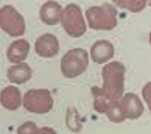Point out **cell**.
I'll return each mask as SVG.
<instances>
[{"label": "cell", "instance_id": "obj_16", "mask_svg": "<svg viewBox=\"0 0 151 134\" xmlns=\"http://www.w3.org/2000/svg\"><path fill=\"white\" fill-rule=\"evenodd\" d=\"M115 6L123 8V9H129L132 13H139V11L145 9L147 6V0H115Z\"/></svg>", "mask_w": 151, "mask_h": 134}, {"label": "cell", "instance_id": "obj_11", "mask_svg": "<svg viewBox=\"0 0 151 134\" xmlns=\"http://www.w3.org/2000/svg\"><path fill=\"white\" fill-rule=\"evenodd\" d=\"M61 14H63V6L55 2V0H50L45 2L41 6L39 11V16H41V20L47 25H56L61 22Z\"/></svg>", "mask_w": 151, "mask_h": 134}, {"label": "cell", "instance_id": "obj_15", "mask_svg": "<svg viewBox=\"0 0 151 134\" xmlns=\"http://www.w3.org/2000/svg\"><path fill=\"white\" fill-rule=\"evenodd\" d=\"M104 114L108 115V119L112 122V123H122V122L126 119L125 112H123V109H122V106H120L119 102L109 103V106H108V109H106Z\"/></svg>", "mask_w": 151, "mask_h": 134}, {"label": "cell", "instance_id": "obj_8", "mask_svg": "<svg viewBox=\"0 0 151 134\" xmlns=\"http://www.w3.org/2000/svg\"><path fill=\"white\" fill-rule=\"evenodd\" d=\"M119 103L122 106L123 112H125L126 119H131V120H136L139 117H142L143 114V103L140 102L136 94L132 92H128V94H123V97L119 100Z\"/></svg>", "mask_w": 151, "mask_h": 134}, {"label": "cell", "instance_id": "obj_9", "mask_svg": "<svg viewBox=\"0 0 151 134\" xmlns=\"http://www.w3.org/2000/svg\"><path fill=\"white\" fill-rule=\"evenodd\" d=\"M114 52H115V48L112 45V42L106 41V39H100V41H97L91 47V53L89 55H91L93 63L106 64V63H109V61L112 59Z\"/></svg>", "mask_w": 151, "mask_h": 134}, {"label": "cell", "instance_id": "obj_12", "mask_svg": "<svg viewBox=\"0 0 151 134\" xmlns=\"http://www.w3.org/2000/svg\"><path fill=\"white\" fill-rule=\"evenodd\" d=\"M0 104L8 111H16L22 106V94L16 86H6L0 92Z\"/></svg>", "mask_w": 151, "mask_h": 134}, {"label": "cell", "instance_id": "obj_5", "mask_svg": "<svg viewBox=\"0 0 151 134\" xmlns=\"http://www.w3.org/2000/svg\"><path fill=\"white\" fill-rule=\"evenodd\" d=\"M22 106L33 114H47L53 109V97L48 89H30L22 97Z\"/></svg>", "mask_w": 151, "mask_h": 134}, {"label": "cell", "instance_id": "obj_17", "mask_svg": "<svg viewBox=\"0 0 151 134\" xmlns=\"http://www.w3.org/2000/svg\"><path fill=\"white\" fill-rule=\"evenodd\" d=\"M37 133V126L35 122H25L17 128V134H36Z\"/></svg>", "mask_w": 151, "mask_h": 134}, {"label": "cell", "instance_id": "obj_7", "mask_svg": "<svg viewBox=\"0 0 151 134\" xmlns=\"http://www.w3.org/2000/svg\"><path fill=\"white\" fill-rule=\"evenodd\" d=\"M35 50L41 58H55L59 53V42L58 37L52 33L39 36L35 44Z\"/></svg>", "mask_w": 151, "mask_h": 134}, {"label": "cell", "instance_id": "obj_19", "mask_svg": "<svg viewBox=\"0 0 151 134\" xmlns=\"http://www.w3.org/2000/svg\"><path fill=\"white\" fill-rule=\"evenodd\" d=\"M36 134H56V131L53 130V128H48V126H42L39 128Z\"/></svg>", "mask_w": 151, "mask_h": 134}, {"label": "cell", "instance_id": "obj_18", "mask_svg": "<svg viewBox=\"0 0 151 134\" xmlns=\"http://www.w3.org/2000/svg\"><path fill=\"white\" fill-rule=\"evenodd\" d=\"M143 98H145V103L148 104V108L151 109V83H147L143 87Z\"/></svg>", "mask_w": 151, "mask_h": 134}, {"label": "cell", "instance_id": "obj_3", "mask_svg": "<svg viewBox=\"0 0 151 134\" xmlns=\"http://www.w3.org/2000/svg\"><path fill=\"white\" fill-rule=\"evenodd\" d=\"M89 53L84 48H72L61 59V72L65 78H76L87 70Z\"/></svg>", "mask_w": 151, "mask_h": 134}, {"label": "cell", "instance_id": "obj_14", "mask_svg": "<svg viewBox=\"0 0 151 134\" xmlns=\"http://www.w3.org/2000/svg\"><path fill=\"white\" fill-rule=\"evenodd\" d=\"M65 125L69 128L70 131L73 133H80L81 128H83V120L80 114H78V111L75 108H69L67 109V114H65Z\"/></svg>", "mask_w": 151, "mask_h": 134}, {"label": "cell", "instance_id": "obj_2", "mask_svg": "<svg viewBox=\"0 0 151 134\" xmlns=\"http://www.w3.org/2000/svg\"><path fill=\"white\" fill-rule=\"evenodd\" d=\"M117 8L111 3H103L100 6H91L87 8L86 17L87 25L92 30H114L117 27Z\"/></svg>", "mask_w": 151, "mask_h": 134}, {"label": "cell", "instance_id": "obj_13", "mask_svg": "<svg viewBox=\"0 0 151 134\" xmlns=\"http://www.w3.org/2000/svg\"><path fill=\"white\" fill-rule=\"evenodd\" d=\"M31 75H33L31 67L27 63L13 64L6 72V78L11 83H14V84H25L27 81H30Z\"/></svg>", "mask_w": 151, "mask_h": 134}, {"label": "cell", "instance_id": "obj_1", "mask_svg": "<svg viewBox=\"0 0 151 134\" xmlns=\"http://www.w3.org/2000/svg\"><path fill=\"white\" fill-rule=\"evenodd\" d=\"M125 66L120 61H112L103 67V86L92 87L93 109L100 114H104L109 103L119 102L125 94Z\"/></svg>", "mask_w": 151, "mask_h": 134}, {"label": "cell", "instance_id": "obj_6", "mask_svg": "<svg viewBox=\"0 0 151 134\" xmlns=\"http://www.w3.org/2000/svg\"><path fill=\"white\" fill-rule=\"evenodd\" d=\"M0 28L9 36L19 37L25 33V19L14 6L5 5L0 8Z\"/></svg>", "mask_w": 151, "mask_h": 134}, {"label": "cell", "instance_id": "obj_10", "mask_svg": "<svg viewBox=\"0 0 151 134\" xmlns=\"http://www.w3.org/2000/svg\"><path fill=\"white\" fill-rule=\"evenodd\" d=\"M30 53V44L25 39H17L13 44H9L6 50V58L11 64H20L27 59Z\"/></svg>", "mask_w": 151, "mask_h": 134}, {"label": "cell", "instance_id": "obj_4", "mask_svg": "<svg viewBox=\"0 0 151 134\" xmlns=\"http://www.w3.org/2000/svg\"><path fill=\"white\" fill-rule=\"evenodd\" d=\"M61 25L64 31L72 37H81L87 30L84 16L81 13V8L75 3H69L65 8H63L61 14Z\"/></svg>", "mask_w": 151, "mask_h": 134}]
</instances>
